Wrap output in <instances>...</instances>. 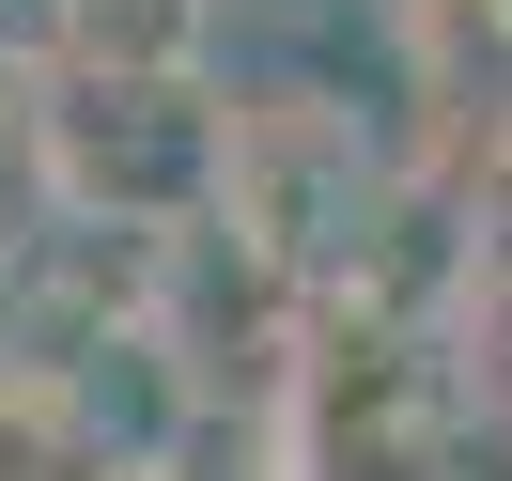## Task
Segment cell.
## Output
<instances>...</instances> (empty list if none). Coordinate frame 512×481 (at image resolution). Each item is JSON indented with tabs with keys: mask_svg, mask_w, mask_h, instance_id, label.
I'll return each mask as SVG.
<instances>
[{
	"mask_svg": "<svg viewBox=\"0 0 512 481\" xmlns=\"http://www.w3.org/2000/svg\"><path fill=\"white\" fill-rule=\"evenodd\" d=\"M388 187H404V156H388L342 94H295L280 78V94L218 109V202H202V218H218L233 249H264L295 295H342V264L373 249Z\"/></svg>",
	"mask_w": 512,
	"mask_h": 481,
	"instance_id": "1",
	"label": "cell"
},
{
	"mask_svg": "<svg viewBox=\"0 0 512 481\" xmlns=\"http://www.w3.org/2000/svg\"><path fill=\"white\" fill-rule=\"evenodd\" d=\"M218 78H32L16 125H32V171H47V218H125V233H171L218 202Z\"/></svg>",
	"mask_w": 512,
	"mask_h": 481,
	"instance_id": "2",
	"label": "cell"
},
{
	"mask_svg": "<svg viewBox=\"0 0 512 481\" xmlns=\"http://www.w3.org/2000/svg\"><path fill=\"white\" fill-rule=\"evenodd\" d=\"M388 47H404V109L435 125L419 171L466 187L481 140L512 125V16H497V0H388Z\"/></svg>",
	"mask_w": 512,
	"mask_h": 481,
	"instance_id": "3",
	"label": "cell"
},
{
	"mask_svg": "<svg viewBox=\"0 0 512 481\" xmlns=\"http://www.w3.org/2000/svg\"><path fill=\"white\" fill-rule=\"evenodd\" d=\"M47 404H63V435L94 450L109 481H156V450L187 435V357L156 342V326H94V342H63L47 357Z\"/></svg>",
	"mask_w": 512,
	"mask_h": 481,
	"instance_id": "4",
	"label": "cell"
},
{
	"mask_svg": "<svg viewBox=\"0 0 512 481\" xmlns=\"http://www.w3.org/2000/svg\"><path fill=\"white\" fill-rule=\"evenodd\" d=\"M218 0H63V78H202Z\"/></svg>",
	"mask_w": 512,
	"mask_h": 481,
	"instance_id": "5",
	"label": "cell"
},
{
	"mask_svg": "<svg viewBox=\"0 0 512 481\" xmlns=\"http://www.w3.org/2000/svg\"><path fill=\"white\" fill-rule=\"evenodd\" d=\"M450 357H466V388L512 419V233H481V264H466V295H450V326H435Z\"/></svg>",
	"mask_w": 512,
	"mask_h": 481,
	"instance_id": "6",
	"label": "cell"
},
{
	"mask_svg": "<svg viewBox=\"0 0 512 481\" xmlns=\"http://www.w3.org/2000/svg\"><path fill=\"white\" fill-rule=\"evenodd\" d=\"M63 78V0H0V94Z\"/></svg>",
	"mask_w": 512,
	"mask_h": 481,
	"instance_id": "7",
	"label": "cell"
},
{
	"mask_svg": "<svg viewBox=\"0 0 512 481\" xmlns=\"http://www.w3.org/2000/svg\"><path fill=\"white\" fill-rule=\"evenodd\" d=\"M466 202H481V218H512V125L481 140V171H466Z\"/></svg>",
	"mask_w": 512,
	"mask_h": 481,
	"instance_id": "8",
	"label": "cell"
},
{
	"mask_svg": "<svg viewBox=\"0 0 512 481\" xmlns=\"http://www.w3.org/2000/svg\"><path fill=\"white\" fill-rule=\"evenodd\" d=\"M497 435H512V419H497Z\"/></svg>",
	"mask_w": 512,
	"mask_h": 481,
	"instance_id": "9",
	"label": "cell"
},
{
	"mask_svg": "<svg viewBox=\"0 0 512 481\" xmlns=\"http://www.w3.org/2000/svg\"><path fill=\"white\" fill-rule=\"evenodd\" d=\"M497 16H512V0H497Z\"/></svg>",
	"mask_w": 512,
	"mask_h": 481,
	"instance_id": "10",
	"label": "cell"
}]
</instances>
